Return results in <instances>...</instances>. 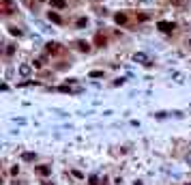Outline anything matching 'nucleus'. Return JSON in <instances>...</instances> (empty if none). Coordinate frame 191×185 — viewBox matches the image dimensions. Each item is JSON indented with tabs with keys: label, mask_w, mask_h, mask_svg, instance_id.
I'll return each instance as SVG.
<instances>
[{
	"label": "nucleus",
	"mask_w": 191,
	"mask_h": 185,
	"mask_svg": "<svg viewBox=\"0 0 191 185\" xmlns=\"http://www.w3.org/2000/svg\"><path fill=\"white\" fill-rule=\"evenodd\" d=\"M157 28H159L161 32H172L176 26H174V22H159V24H157Z\"/></svg>",
	"instance_id": "obj_1"
},
{
	"label": "nucleus",
	"mask_w": 191,
	"mask_h": 185,
	"mask_svg": "<svg viewBox=\"0 0 191 185\" xmlns=\"http://www.w3.org/2000/svg\"><path fill=\"white\" fill-rule=\"evenodd\" d=\"M133 60H135V62H142V65H146V67L150 65V60H148V56H146L144 52H137V54L133 56Z\"/></svg>",
	"instance_id": "obj_2"
},
{
	"label": "nucleus",
	"mask_w": 191,
	"mask_h": 185,
	"mask_svg": "<svg viewBox=\"0 0 191 185\" xmlns=\"http://www.w3.org/2000/svg\"><path fill=\"white\" fill-rule=\"evenodd\" d=\"M30 71H32V67H30V65H26V62L19 65V76H21V78H28Z\"/></svg>",
	"instance_id": "obj_3"
},
{
	"label": "nucleus",
	"mask_w": 191,
	"mask_h": 185,
	"mask_svg": "<svg viewBox=\"0 0 191 185\" xmlns=\"http://www.w3.org/2000/svg\"><path fill=\"white\" fill-rule=\"evenodd\" d=\"M35 170H37V174H41V177H50V174H52V168H50V166H37Z\"/></svg>",
	"instance_id": "obj_4"
},
{
	"label": "nucleus",
	"mask_w": 191,
	"mask_h": 185,
	"mask_svg": "<svg viewBox=\"0 0 191 185\" xmlns=\"http://www.w3.org/2000/svg\"><path fill=\"white\" fill-rule=\"evenodd\" d=\"M114 22H116V24H125L127 15H125V13H116V15H114Z\"/></svg>",
	"instance_id": "obj_5"
},
{
	"label": "nucleus",
	"mask_w": 191,
	"mask_h": 185,
	"mask_svg": "<svg viewBox=\"0 0 191 185\" xmlns=\"http://www.w3.org/2000/svg\"><path fill=\"white\" fill-rule=\"evenodd\" d=\"M47 17H50V19L54 22V24H60V22H62V19H60V15H58V13H54V11H50V13H47Z\"/></svg>",
	"instance_id": "obj_6"
},
{
	"label": "nucleus",
	"mask_w": 191,
	"mask_h": 185,
	"mask_svg": "<svg viewBox=\"0 0 191 185\" xmlns=\"http://www.w3.org/2000/svg\"><path fill=\"white\" fill-rule=\"evenodd\" d=\"M2 7H5V13H13V2L11 0H2Z\"/></svg>",
	"instance_id": "obj_7"
},
{
	"label": "nucleus",
	"mask_w": 191,
	"mask_h": 185,
	"mask_svg": "<svg viewBox=\"0 0 191 185\" xmlns=\"http://www.w3.org/2000/svg\"><path fill=\"white\" fill-rule=\"evenodd\" d=\"M52 7H56V9H64V7H67V0H52Z\"/></svg>",
	"instance_id": "obj_8"
},
{
	"label": "nucleus",
	"mask_w": 191,
	"mask_h": 185,
	"mask_svg": "<svg viewBox=\"0 0 191 185\" xmlns=\"http://www.w3.org/2000/svg\"><path fill=\"white\" fill-rule=\"evenodd\" d=\"M47 52H50V54H56V52H58V43H54V41L47 43Z\"/></svg>",
	"instance_id": "obj_9"
},
{
	"label": "nucleus",
	"mask_w": 191,
	"mask_h": 185,
	"mask_svg": "<svg viewBox=\"0 0 191 185\" xmlns=\"http://www.w3.org/2000/svg\"><path fill=\"white\" fill-rule=\"evenodd\" d=\"M77 45H80V50H82V52H88V50H90V45H88L86 41H80Z\"/></svg>",
	"instance_id": "obj_10"
},
{
	"label": "nucleus",
	"mask_w": 191,
	"mask_h": 185,
	"mask_svg": "<svg viewBox=\"0 0 191 185\" xmlns=\"http://www.w3.org/2000/svg\"><path fill=\"white\" fill-rule=\"evenodd\" d=\"M88 185H99V177H97V174H92V177L88 179Z\"/></svg>",
	"instance_id": "obj_11"
},
{
	"label": "nucleus",
	"mask_w": 191,
	"mask_h": 185,
	"mask_svg": "<svg viewBox=\"0 0 191 185\" xmlns=\"http://www.w3.org/2000/svg\"><path fill=\"white\" fill-rule=\"evenodd\" d=\"M21 159H24V161H32V159H35V153H24Z\"/></svg>",
	"instance_id": "obj_12"
},
{
	"label": "nucleus",
	"mask_w": 191,
	"mask_h": 185,
	"mask_svg": "<svg viewBox=\"0 0 191 185\" xmlns=\"http://www.w3.org/2000/svg\"><path fill=\"white\" fill-rule=\"evenodd\" d=\"M88 76H90V78H103V71H90Z\"/></svg>",
	"instance_id": "obj_13"
},
{
	"label": "nucleus",
	"mask_w": 191,
	"mask_h": 185,
	"mask_svg": "<svg viewBox=\"0 0 191 185\" xmlns=\"http://www.w3.org/2000/svg\"><path fill=\"white\" fill-rule=\"evenodd\" d=\"M97 43H99V45H101V48H103V45H105V39H103V37L99 35V37H97Z\"/></svg>",
	"instance_id": "obj_14"
},
{
	"label": "nucleus",
	"mask_w": 191,
	"mask_h": 185,
	"mask_svg": "<svg viewBox=\"0 0 191 185\" xmlns=\"http://www.w3.org/2000/svg\"><path fill=\"white\" fill-rule=\"evenodd\" d=\"M58 90H60V92H69V90H71V88H69V86H67V84H62V86H60V88H58Z\"/></svg>",
	"instance_id": "obj_15"
},
{
	"label": "nucleus",
	"mask_w": 191,
	"mask_h": 185,
	"mask_svg": "<svg viewBox=\"0 0 191 185\" xmlns=\"http://www.w3.org/2000/svg\"><path fill=\"white\" fill-rule=\"evenodd\" d=\"M11 35H17V37H19V35H21V30H19V28H11Z\"/></svg>",
	"instance_id": "obj_16"
},
{
	"label": "nucleus",
	"mask_w": 191,
	"mask_h": 185,
	"mask_svg": "<svg viewBox=\"0 0 191 185\" xmlns=\"http://www.w3.org/2000/svg\"><path fill=\"white\" fill-rule=\"evenodd\" d=\"M11 174H19V166H13L11 168Z\"/></svg>",
	"instance_id": "obj_17"
},
{
	"label": "nucleus",
	"mask_w": 191,
	"mask_h": 185,
	"mask_svg": "<svg viewBox=\"0 0 191 185\" xmlns=\"http://www.w3.org/2000/svg\"><path fill=\"white\" fill-rule=\"evenodd\" d=\"M185 159H187V164H189V166H191V151H189V153H187V157H185Z\"/></svg>",
	"instance_id": "obj_18"
},
{
	"label": "nucleus",
	"mask_w": 191,
	"mask_h": 185,
	"mask_svg": "<svg viewBox=\"0 0 191 185\" xmlns=\"http://www.w3.org/2000/svg\"><path fill=\"white\" fill-rule=\"evenodd\" d=\"M133 185H144V183H142V181H135V183H133Z\"/></svg>",
	"instance_id": "obj_19"
},
{
	"label": "nucleus",
	"mask_w": 191,
	"mask_h": 185,
	"mask_svg": "<svg viewBox=\"0 0 191 185\" xmlns=\"http://www.w3.org/2000/svg\"><path fill=\"white\" fill-rule=\"evenodd\" d=\"M189 45H191V41H189Z\"/></svg>",
	"instance_id": "obj_20"
},
{
	"label": "nucleus",
	"mask_w": 191,
	"mask_h": 185,
	"mask_svg": "<svg viewBox=\"0 0 191 185\" xmlns=\"http://www.w3.org/2000/svg\"><path fill=\"white\" fill-rule=\"evenodd\" d=\"M187 185H191V183H187Z\"/></svg>",
	"instance_id": "obj_21"
},
{
	"label": "nucleus",
	"mask_w": 191,
	"mask_h": 185,
	"mask_svg": "<svg viewBox=\"0 0 191 185\" xmlns=\"http://www.w3.org/2000/svg\"><path fill=\"white\" fill-rule=\"evenodd\" d=\"M41 2H43V0H41Z\"/></svg>",
	"instance_id": "obj_22"
}]
</instances>
